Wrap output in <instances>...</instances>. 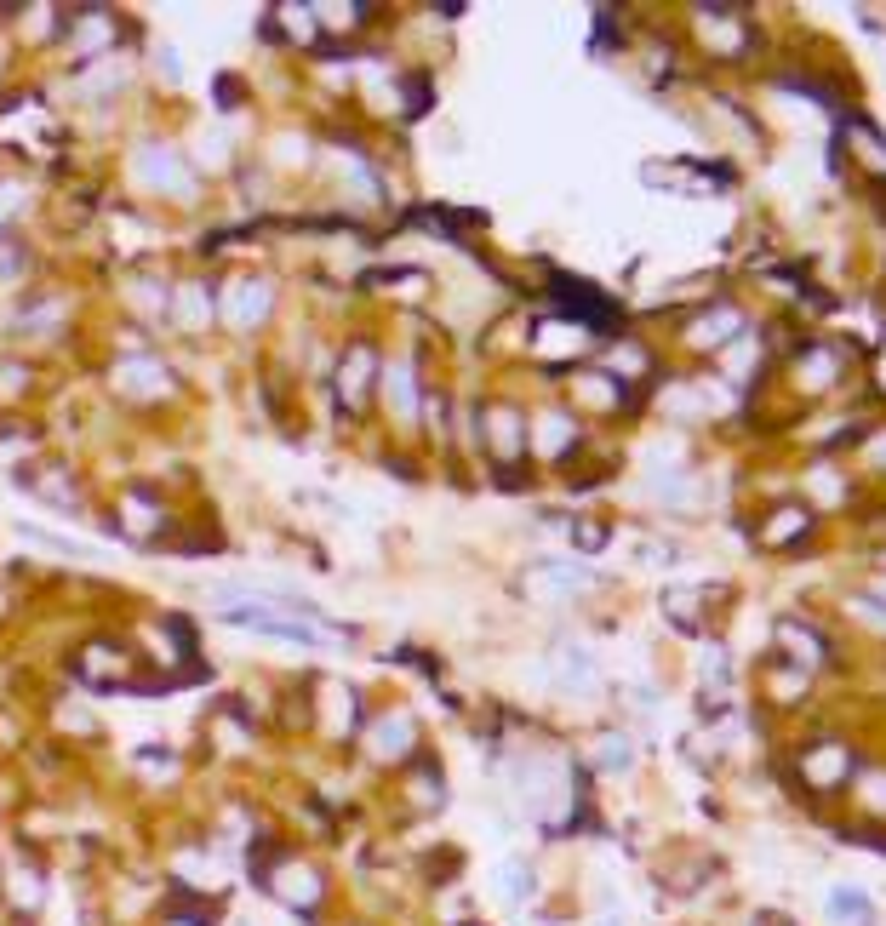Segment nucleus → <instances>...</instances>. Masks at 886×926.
<instances>
[{
  "instance_id": "obj_3",
  "label": "nucleus",
  "mask_w": 886,
  "mask_h": 926,
  "mask_svg": "<svg viewBox=\"0 0 886 926\" xmlns=\"http://www.w3.org/2000/svg\"><path fill=\"white\" fill-rule=\"evenodd\" d=\"M389 744H406V721H383V726H378L372 749H378V755H389Z\"/></svg>"
},
{
  "instance_id": "obj_2",
  "label": "nucleus",
  "mask_w": 886,
  "mask_h": 926,
  "mask_svg": "<svg viewBox=\"0 0 886 926\" xmlns=\"http://www.w3.org/2000/svg\"><path fill=\"white\" fill-rule=\"evenodd\" d=\"M41 875L35 869H12V904H23V909H41Z\"/></svg>"
},
{
  "instance_id": "obj_1",
  "label": "nucleus",
  "mask_w": 886,
  "mask_h": 926,
  "mask_svg": "<svg viewBox=\"0 0 886 926\" xmlns=\"http://www.w3.org/2000/svg\"><path fill=\"white\" fill-rule=\"evenodd\" d=\"M275 898H286V904H315L321 898V875L315 869H303V864H286V869H275Z\"/></svg>"
},
{
  "instance_id": "obj_4",
  "label": "nucleus",
  "mask_w": 886,
  "mask_h": 926,
  "mask_svg": "<svg viewBox=\"0 0 886 926\" xmlns=\"http://www.w3.org/2000/svg\"><path fill=\"white\" fill-rule=\"evenodd\" d=\"M166 926H201V921H166Z\"/></svg>"
}]
</instances>
